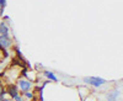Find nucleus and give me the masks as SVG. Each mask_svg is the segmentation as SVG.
I'll use <instances>...</instances> for the list:
<instances>
[{
	"label": "nucleus",
	"instance_id": "obj_1",
	"mask_svg": "<svg viewBox=\"0 0 123 101\" xmlns=\"http://www.w3.org/2000/svg\"><path fill=\"white\" fill-rule=\"evenodd\" d=\"M84 82L86 84H90L91 86L94 88H100L104 84H106V80L102 79V78H98V76H89V78H85Z\"/></svg>",
	"mask_w": 123,
	"mask_h": 101
},
{
	"label": "nucleus",
	"instance_id": "obj_2",
	"mask_svg": "<svg viewBox=\"0 0 123 101\" xmlns=\"http://www.w3.org/2000/svg\"><path fill=\"white\" fill-rule=\"evenodd\" d=\"M17 88H18V90H21L22 93H26V91H31L33 85H32V82H31V80L17 79Z\"/></svg>",
	"mask_w": 123,
	"mask_h": 101
},
{
	"label": "nucleus",
	"instance_id": "obj_3",
	"mask_svg": "<svg viewBox=\"0 0 123 101\" xmlns=\"http://www.w3.org/2000/svg\"><path fill=\"white\" fill-rule=\"evenodd\" d=\"M12 44V39L9 35H0V49L6 50L11 47Z\"/></svg>",
	"mask_w": 123,
	"mask_h": 101
},
{
	"label": "nucleus",
	"instance_id": "obj_4",
	"mask_svg": "<svg viewBox=\"0 0 123 101\" xmlns=\"http://www.w3.org/2000/svg\"><path fill=\"white\" fill-rule=\"evenodd\" d=\"M5 93H7V94L10 95V97H11V99H14L15 96H17V95H18L20 90H18L17 85L9 84V85H7V88H6V91H5Z\"/></svg>",
	"mask_w": 123,
	"mask_h": 101
},
{
	"label": "nucleus",
	"instance_id": "obj_5",
	"mask_svg": "<svg viewBox=\"0 0 123 101\" xmlns=\"http://www.w3.org/2000/svg\"><path fill=\"white\" fill-rule=\"evenodd\" d=\"M118 95H119V90H118V89H115V90H112L111 93H108L107 100H108V101H116L117 97H118Z\"/></svg>",
	"mask_w": 123,
	"mask_h": 101
},
{
	"label": "nucleus",
	"instance_id": "obj_6",
	"mask_svg": "<svg viewBox=\"0 0 123 101\" xmlns=\"http://www.w3.org/2000/svg\"><path fill=\"white\" fill-rule=\"evenodd\" d=\"M9 31H10V28H9L7 24L5 21L0 22V35H9Z\"/></svg>",
	"mask_w": 123,
	"mask_h": 101
},
{
	"label": "nucleus",
	"instance_id": "obj_7",
	"mask_svg": "<svg viewBox=\"0 0 123 101\" xmlns=\"http://www.w3.org/2000/svg\"><path fill=\"white\" fill-rule=\"evenodd\" d=\"M44 75L47 76V79H49V80H52V82H58V79H57V76L52 73V72H48V70H44Z\"/></svg>",
	"mask_w": 123,
	"mask_h": 101
},
{
	"label": "nucleus",
	"instance_id": "obj_8",
	"mask_svg": "<svg viewBox=\"0 0 123 101\" xmlns=\"http://www.w3.org/2000/svg\"><path fill=\"white\" fill-rule=\"evenodd\" d=\"M24 95H25V97H27L30 100H33V97H35V95H33L32 91H26V93H24Z\"/></svg>",
	"mask_w": 123,
	"mask_h": 101
},
{
	"label": "nucleus",
	"instance_id": "obj_9",
	"mask_svg": "<svg viewBox=\"0 0 123 101\" xmlns=\"http://www.w3.org/2000/svg\"><path fill=\"white\" fill-rule=\"evenodd\" d=\"M5 6H6V0H0V7L5 9Z\"/></svg>",
	"mask_w": 123,
	"mask_h": 101
},
{
	"label": "nucleus",
	"instance_id": "obj_10",
	"mask_svg": "<svg viewBox=\"0 0 123 101\" xmlns=\"http://www.w3.org/2000/svg\"><path fill=\"white\" fill-rule=\"evenodd\" d=\"M14 100H15V101H24V100H22V96H20V95L15 96V97H14Z\"/></svg>",
	"mask_w": 123,
	"mask_h": 101
},
{
	"label": "nucleus",
	"instance_id": "obj_11",
	"mask_svg": "<svg viewBox=\"0 0 123 101\" xmlns=\"http://www.w3.org/2000/svg\"><path fill=\"white\" fill-rule=\"evenodd\" d=\"M5 91H4V89H3V86H1V84H0V95H3Z\"/></svg>",
	"mask_w": 123,
	"mask_h": 101
},
{
	"label": "nucleus",
	"instance_id": "obj_12",
	"mask_svg": "<svg viewBox=\"0 0 123 101\" xmlns=\"http://www.w3.org/2000/svg\"><path fill=\"white\" fill-rule=\"evenodd\" d=\"M3 15H4V9L0 7V16H3Z\"/></svg>",
	"mask_w": 123,
	"mask_h": 101
},
{
	"label": "nucleus",
	"instance_id": "obj_13",
	"mask_svg": "<svg viewBox=\"0 0 123 101\" xmlns=\"http://www.w3.org/2000/svg\"><path fill=\"white\" fill-rule=\"evenodd\" d=\"M1 101H15V100H10V99H5V97H3Z\"/></svg>",
	"mask_w": 123,
	"mask_h": 101
},
{
	"label": "nucleus",
	"instance_id": "obj_14",
	"mask_svg": "<svg viewBox=\"0 0 123 101\" xmlns=\"http://www.w3.org/2000/svg\"><path fill=\"white\" fill-rule=\"evenodd\" d=\"M3 52H5V50H1V49H0V59L3 58Z\"/></svg>",
	"mask_w": 123,
	"mask_h": 101
},
{
	"label": "nucleus",
	"instance_id": "obj_15",
	"mask_svg": "<svg viewBox=\"0 0 123 101\" xmlns=\"http://www.w3.org/2000/svg\"><path fill=\"white\" fill-rule=\"evenodd\" d=\"M3 100V95H0V101H1Z\"/></svg>",
	"mask_w": 123,
	"mask_h": 101
},
{
	"label": "nucleus",
	"instance_id": "obj_16",
	"mask_svg": "<svg viewBox=\"0 0 123 101\" xmlns=\"http://www.w3.org/2000/svg\"><path fill=\"white\" fill-rule=\"evenodd\" d=\"M1 68H3V67H1V64H0V70H1Z\"/></svg>",
	"mask_w": 123,
	"mask_h": 101
}]
</instances>
